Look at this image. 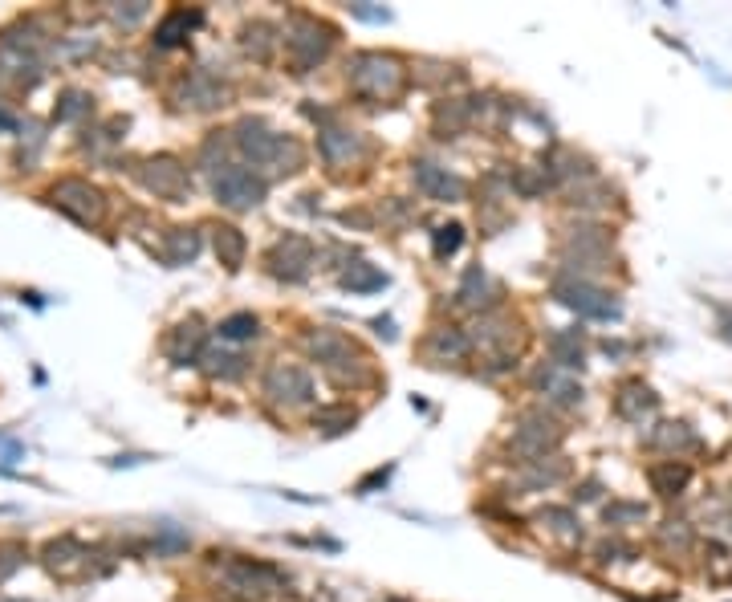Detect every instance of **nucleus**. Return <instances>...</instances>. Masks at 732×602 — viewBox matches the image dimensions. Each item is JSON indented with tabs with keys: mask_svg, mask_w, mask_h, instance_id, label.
<instances>
[{
	"mask_svg": "<svg viewBox=\"0 0 732 602\" xmlns=\"http://www.w3.org/2000/svg\"><path fill=\"white\" fill-rule=\"evenodd\" d=\"M232 143L253 167H269L277 175H293L305 163V147L293 135L273 131L269 118H261V114H244L240 123L232 127Z\"/></svg>",
	"mask_w": 732,
	"mask_h": 602,
	"instance_id": "nucleus-1",
	"label": "nucleus"
},
{
	"mask_svg": "<svg viewBox=\"0 0 732 602\" xmlns=\"http://www.w3.org/2000/svg\"><path fill=\"white\" fill-rule=\"evenodd\" d=\"M208 558L220 566L216 586H224V594L236 602H265L285 586V574L261 558H240V554H220V550H212Z\"/></svg>",
	"mask_w": 732,
	"mask_h": 602,
	"instance_id": "nucleus-2",
	"label": "nucleus"
},
{
	"mask_svg": "<svg viewBox=\"0 0 732 602\" xmlns=\"http://www.w3.org/2000/svg\"><path fill=\"white\" fill-rule=\"evenodd\" d=\"M346 86L366 102H391L407 86V66L395 53L362 49V53H350L346 62Z\"/></svg>",
	"mask_w": 732,
	"mask_h": 602,
	"instance_id": "nucleus-3",
	"label": "nucleus"
},
{
	"mask_svg": "<svg viewBox=\"0 0 732 602\" xmlns=\"http://www.w3.org/2000/svg\"><path fill=\"white\" fill-rule=\"evenodd\" d=\"M281 41H285V57H289L293 74H310V70H318L326 57H330V49H334V29L322 25V21L310 17V13H293L289 25L281 29Z\"/></svg>",
	"mask_w": 732,
	"mask_h": 602,
	"instance_id": "nucleus-4",
	"label": "nucleus"
},
{
	"mask_svg": "<svg viewBox=\"0 0 732 602\" xmlns=\"http://www.w3.org/2000/svg\"><path fill=\"white\" fill-rule=\"evenodd\" d=\"M562 440H566V428L558 424V419L545 407H529V411L517 415L513 436H509V452L521 456V464H529V460H545Z\"/></svg>",
	"mask_w": 732,
	"mask_h": 602,
	"instance_id": "nucleus-5",
	"label": "nucleus"
},
{
	"mask_svg": "<svg viewBox=\"0 0 732 602\" xmlns=\"http://www.w3.org/2000/svg\"><path fill=\"white\" fill-rule=\"evenodd\" d=\"M212 196L228 212H253L269 196V179L261 171H253V167L224 163L220 171H212Z\"/></svg>",
	"mask_w": 732,
	"mask_h": 602,
	"instance_id": "nucleus-6",
	"label": "nucleus"
},
{
	"mask_svg": "<svg viewBox=\"0 0 732 602\" xmlns=\"http://www.w3.org/2000/svg\"><path fill=\"white\" fill-rule=\"evenodd\" d=\"M314 265H318L314 245L305 236H297V232L277 236L273 245H269V253H265V273L277 277V281H285V285H301L305 277L314 273Z\"/></svg>",
	"mask_w": 732,
	"mask_h": 602,
	"instance_id": "nucleus-7",
	"label": "nucleus"
},
{
	"mask_svg": "<svg viewBox=\"0 0 732 602\" xmlns=\"http://www.w3.org/2000/svg\"><path fill=\"white\" fill-rule=\"evenodd\" d=\"M49 204L57 212H66L70 220H78V224H98L106 216V196L90 184V179H82V175L57 179V184L49 188Z\"/></svg>",
	"mask_w": 732,
	"mask_h": 602,
	"instance_id": "nucleus-8",
	"label": "nucleus"
},
{
	"mask_svg": "<svg viewBox=\"0 0 732 602\" xmlns=\"http://www.w3.org/2000/svg\"><path fill=\"white\" fill-rule=\"evenodd\" d=\"M554 297L562 301L566 310H574L578 318H598V322L619 318V301H615V293H606V289L594 285V281L558 277V281H554Z\"/></svg>",
	"mask_w": 732,
	"mask_h": 602,
	"instance_id": "nucleus-9",
	"label": "nucleus"
},
{
	"mask_svg": "<svg viewBox=\"0 0 732 602\" xmlns=\"http://www.w3.org/2000/svg\"><path fill=\"white\" fill-rule=\"evenodd\" d=\"M139 184H143L151 196L171 200V204H183V200L192 196V175H188V167H183L175 155H155V159H147V163L139 167Z\"/></svg>",
	"mask_w": 732,
	"mask_h": 602,
	"instance_id": "nucleus-10",
	"label": "nucleus"
},
{
	"mask_svg": "<svg viewBox=\"0 0 732 602\" xmlns=\"http://www.w3.org/2000/svg\"><path fill=\"white\" fill-rule=\"evenodd\" d=\"M261 391L277 407H305L314 403V375L297 363H273L261 379Z\"/></svg>",
	"mask_w": 732,
	"mask_h": 602,
	"instance_id": "nucleus-11",
	"label": "nucleus"
},
{
	"mask_svg": "<svg viewBox=\"0 0 732 602\" xmlns=\"http://www.w3.org/2000/svg\"><path fill=\"white\" fill-rule=\"evenodd\" d=\"M366 155H371V143H366V135L350 131V127H338V123L318 131V159L330 171H346V167L362 163Z\"/></svg>",
	"mask_w": 732,
	"mask_h": 602,
	"instance_id": "nucleus-12",
	"label": "nucleus"
},
{
	"mask_svg": "<svg viewBox=\"0 0 732 602\" xmlns=\"http://www.w3.org/2000/svg\"><path fill=\"white\" fill-rule=\"evenodd\" d=\"M411 179H415V188H419L427 200H436V204H460V200L468 196V184H464V179H460L456 171L432 163V159H415V163H411Z\"/></svg>",
	"mask_w": 732,
	"mask_h": 602,
	"instance_id": "nucleus-13",
	"label": "nucleus"
},
{
	"mask_svg": "<svg viewBox=\"0 0 732 602\" xmlns=\"http://www.w3.org/2000/svg\"><path fill=\"white\" fill-rule=\"evenodd\" d=\"M175 102L188 106V110H216V106H228V102H232V86L220 82V78L208 74V70H192L188 78H179Z\"/></svg>",
	"mask_w": 732,
	"mask_h": 602,
	"instance_id": "nucleus-14",
	"label": "nucleus"
},
{
	"mask_svg": "<svg viewBox=\"0 0 732 602\" xmlns=\"http://www.w3.org/2000/svg\"><path fill=\"white\" fill-rule=\"evenodd\" d=\"M529 387L537 395H545L554 407H582V383L570 371H562L558 363H537L529 375Z\"/></svg>",
	"mask_w": 732,
	"mask_h": 602,
	"instance_id": "nucleus-15",
	"label": "nucleus"
},
{
	"mask_svg": "<svg viewBox=\"0 0 732 602\" xmlns=\"http://www.w3.org/2000/svg\"><path fill=\"white\" fill-rule=\"evenodd\" d=\"M468 350H472V338L460 326H436V330H427V338L419 346V354L432 367H456V363H464V358H468Z\"/></svg>",
	"mask_w": 732,
	"mask_h": 602,
	"instance_id": "nucleus-16",
	"label": "nucleus"
},
{
	"mask_svg": "<svg viewBox=\"0 0 732 602\" xmlns=\"http://www.w3.org/2000/svg\"><path fill=\"white\" fill-rule=\"evenodd\" d=\"M501 301V285L488 277L480 265H468L460 285H456V306L476 310V314H493V306Z\"/></svg>",
	"mask_w": 732,
	"mask_h": 602,
	"instance_id": "nucleus-17",
	"label": "nucleus"
},
{
	"mask_svg": "<svg viewBox=\"0 0 732 602\" xmlns=\"http://www.w3.org/2000/svg\"><path fill=\"white\" fill-rule=\"evenodd\" d=\"M204 322L200 318H188V322H179L171 334H167V342H163V350H167V358L175 367H192V363H200L204 358Z\"/></svg>",
	"mask_w": 732,
	"mask_h": 602,
	"instance_id": "nucleus-18",
	"label": "nucleus"
},
{
	"mask_svg": "<svg viewBox=\"0 0 732 602\" xmlns=\"http://www.w3.org/2000/svg\"><path fill=\"white\" fill-rule=\"evenodd\" d=\"M301 350L310 354L314 363H322V371H326V367H334V363H338V358L354 354L358 346H354V342H350L342 330H334V326H314L310 334L301 338Z\"/></svg>",
	"mask_w": 732,
	"mask_h": 602,
	"instance_id": "nucleus-19",
	"label": "nucleus"
},
{
	"mask_svg": "<svg viewBox=\"0 0 732 602\" xmlns=\"http://www.w3.org/2000/svg\"><path fill=\"white\" fill-rule=\"evenodd\" d=\"M566 476H570V464H566L562 456H549V460H529V464H521L517 485H521L525 493H541V489L562 485Z\"/></svg>",
	"mask_w": 732,
	"mask_h": 602,
	"instance_id": "nucleus-20",
	"label": "nucleus"
},
{
	"mask_svg": "<svg viewBox=\"0 0 732 602\" xmlns=\"http://www.w3.org/2000/svg\"><path fill=\"white\" fill-rule=\"evenodd\" d=\"M655 407H659V395L643 379H627L619 387V395H615V411L623 419H631V424H643L647 415H655Z\"/></svg>",
	"mask_w": 732,
	"mask_h": 602,
	"instance_id": "nucleus-21",
	"label": "nucleus"
},
{
	"mask_svg": "<svg viewBox=\"0 0 732 602\" xmlns=\"http://www.w3.org/2000/svg\"><path fill=\"white\" fill-rule=\"evenodd\" d=\"M45 566H49V574H57V578H66V574H74L78 566H86V558H90V550L82 546L78 537H53L49 546H45Z\"/></svg>",
	"mask_w": 732,
	"mask_h": 602,
	"instance_id": "nucleus-22",
	"label": "nucleus"
},
{
	"mask_svg": "<svg viewBox=\"0 0 732 602\" xmlns=\"http://www.w3.org/2000/svg\"><path fill=\"white\" fill-rule=\"evenodd\" d=\"M326 379H330L334 387H342V391H358V387H366V383H375L371 358H366L362 350H354V354L338 358L334 367H326Z\"/></svg>",
	"mask_w": 732,
	"mask_h": 602,
	"instance_id": "nucleus-23",
	"label": "nucleus"
},
{
	"mask_svg": "<svg viewBox=\"0 0 732 602\" xmlns=\"http://www.w3.org/2000/svg\"><path fill=\"white\" fill-rule=\"evenodd\" d=\"M545 354H549V363H558L562 371H582V363H586V350H582V334L578 330H554L545 338Z\"/></svg>",
	"mask_w": 732,
	"mask_h": 602,
	"instance_id": "nucleus-24",
	"label": "nucleus"
},
{
	"mask_svg": "<svg viewBox=\"0 0 732 602\" xmlns=\"http://www.w3.org/2000/svg\"><path fill=\"white\" fill-rule=\"evenodd\" d=\"M647 480H651V489H655L663 501H671V497H680V493L688 489L692 468H688L684 460H659V464L647 468Z\"/></svg>",
	"mask_w": 732,
	"mask_h": 602,
	"instance_id": "nucleus-25",
	"label": "nucleus"
},
{
	"mask_svg": "<svg viewBox=\"0 0 732 602\" xmlns=\"http://www.w3.org/2000/svg\"><path fill=\"white\" fill-rule=\"evenodd\" d=\"M200 25H204V13H200V9H171V13L159 21V29H155V45H159V49H171V45H179V41H188V33L200 29Z\"/></svg>",
	"mask_w": 732,
	"mask_h": 602,
	"instance_id": "nucleus-26",
	"label": "nucleus"
},
{
	"mask_svg": "<svg viewBox=\"0 0 732 602\" xmlns=\"http://www.w3.org/2000/svg\"><path fill=\"white\" fill-rule=\"evenodd\" d=\"M204 375L216 383H236L249 375V358L236 350H224V346H212V350H204Z\"/></svg>",
	"mask_w": 732,
	"mask_h": 602,
	"instance_id": "nucleus-27",
	"label": "nucleus"
},
{
	"mask_svg": "<svg viewBox=\"0 0 732 602\" xmlns=\"http://www.w3.org/2000/svg\"><path fill=\"white\" fill-rule=\"evenodd\" d=\"M212 245H216V257L224 269H240L244 257H249V240H244V232L236 224H216L212 228Z\"/></svg>",
	"mask_w": 732,
	"mask_h": 602,
	"instance_id": "nucleus-28",
	"label": "nucleus"
},
{
	"mask_svg": "<svg viewBox=\"0 0 732 602\" xmlns=\"http://www.w3.org/2000/svg\"><path fill=\"white\" fill-rule=\"evenodd\" d=\"M240 45H244V53H249L253 62H269V57L277 53V45H281V29L269 25V21H253V25H244Z\"/></svg>",
	"mask_w": 732,
	"mask_h": 602,
	"instance_id": "nucleus-29",
	"label": "nucleus"
},
{
	"mask_svg": "<svg viewBox=\"0 0 732 602\" xmlns=\"http://www.w3.org/2000/svg\"><path fill=\"white\" fill-rule=\"evenodd\" d=\"M200 257V232L196 228H167L163 232V261L167 265H192Z\"/></svg>",
	"mask_w": 732,
	"mask_h": 602,
	"instance_id": "nucleus-30",
	"label": "nucleus"
},
{
	"mask_svg": "<svg viewBox=\"0 0 732 602\" xmlns=\"http://www.w3.org/2000/svg\"><path fill=\"white\" fill-rule=\"evenodd\" d=\"M314 432H322V436H346V432H354V424H358V411L350 407V403H326V407H318L314 411Z\"/></svg>",
	"mask_w": 732,
	"mask_h": 602,
	"instance_id": "nucleus-31",
	"label": "nucleus"
},
{
	"mask_svg": "<svg viewBox=\"0 0 732 602\" xmlns=\"http://www.w3.org/2000/svg\"><path fill=\"white\" fill-rule=\"evenodd\" d=\"M468 123H472L468 98H444V102H436V135L440 139H456Z\"/></svg>",
	"mask_w": 732,
	"mask_h": 602,
	"instance_id": "nucleus-32",
	"label": "nucleus"
},
{
	"mask_svg": "<svg viewBox=\"0 0 732 602\" xmlns=\"http://www.w3.org/2000/svg\"><path fill=\"white\" fill-rule=\"evenodd\" d=\"M643 444H647V448H663V452L676 456V452H684V448H696L700 440L692 436L688 424H655V428L643 436Z\"/></svg>",
	"mask_w": 732,
	"mask_h": 602,
	"instance_id": "nucleus-33",
	"label": "nucleus"
},
{
	"mask_svg": "<svg viewBox=\"0 0 732 602\" xmlns=\"http://www.w3.org/2000/svg\"><path fill=\"white\" fill-rule=\"evenodd\" d=\"M509 330H513V326H509L505 318H497V314H480L468 338H472V346H484L488 354H497V350H501V346L513 338Z\"/></svg>",
	"mask_w": 732,
	"mask_h": 602,
	"instance_id": "nucleus-34",
	"label": "nucleus"
},
{
	"mask_svg": "<svg viewBox=\"0 0 732 602\" xmlns=\"http://www.w3.org/2000/svg\"><path fill=\"white\" fill-rule=\"evenodd\" d=\"M342 289H350V293H375V289H387V273L383 269H375V265H366V261H346V269H342Z\"/></svg>",
	"mask_w": 732,
	"mask_h": 602,
	"instance_id": "nucleus-35",
	"label": "nucleus"
},
{
	"mask_svg": "<svg viewBox=\"0 0 732 602\" xmlns=\"http://www.w3.org/2000/svg\"><path fill=\"white\" fill-rule=\"evenodd\" d=\"M570 200V208H578V212H598V208H606L610 204V188L602 184V179L594 175V179H582V184H570V192H566Z\"/></svg>",
	"mask_w": 732,
	"mask_h": 602,
	"instance_id": "nucleus-36",
	"label": "nucleus"
},
{
	"mask_svg": "<svg viewBox=\"0 0 732 602\" xmlns=\"http://www.w3.org/2000/svg\"><path fill=\"white\" fill-rule=\"evenodd\" d=\"M537 521L549 525V533L562 537V541H578V537H582V521H578L574 509H566V505H545V509L537 513Z\"/></svg>",
	"mask_w": 732,
	"mask_h": 602,
	"instance_id": "nucleus-37",
	"label": "nucleus"
},
{
	"mask_svg": "<svg viewBox=\"0 0 732 602\" xmlns=\"http://www.w3.org/2000/svg\"><path fill=\"white\" fill-rule=\"evenodd\" d=\"M216 330H220L224 342H253L261 334V318L257 314H228Z\"/></svg>",
	"mask_w": 732,
	"mask_h": 602,
	"instance_id": "nucleus-38",
	"label": "nucleus"
},
{
	"mask_svg": "<svg viewBox=\"0 0 732 602\" xmlns=\"http://www.w3.org/2000/svg\"><path fill=\"white\" fill-rule=\"evenodd\" d=\"M464 249V224H440L436 228V236H432V253H436V261H448V257H456Z\"/></svg>",
	"mask_w": 732,
	"mask_h": 602,
	"instance_id": "nucleus-39",
	"label": "nucleus"
},
{
	"mask_svg": "<svg viewBox=\"0 0 732 602\" xmlns=\"http://www.w3.org/2000/svg\"><path fill=\"white\" fill-rule=\"evenodd\" d=\"M602 521L606 525H639V521H647V505L643 501H610L606 509H602Z\"/></svg>",
	"mask_w": 732,
	"mask_h": 602,
	"instance_id": "nucleus-40",
	"label": "nucleus"
},
{
	"mask_svg": "<svg viewBox=\"0 0 732 602\" xmlns=\"http://www.w3.org/2000/svg\"><path fill=\"white\" fill-rule=\"evenodd\" d=\"M57 102H61V106L53 110L57 123H74V118H82V114H90V110H94V98H90L86 90H66Z\"/></svg>",
	"mask_w": 732,
	"mask_h": 602,
	"instance_id": "nucleus-41",
	"label": "nucleus"
},
{
	"mask_svg": "<svg viewBox=\"0 0 732 602\" xmlns=\"http://www.w3.org/2000/svg\"><path fill=\"white\" fill-rule=\"evenodd\" d=\"M192 546V537L183 533V529H175V525H159V537H155V554L159 558H167V554H179V550H188Z\"/></svg>",
	"mask_w": 732,
	"mask_h": 602,
	"instance_id": "nucleus-42",
	"label": "nucleus"
},
{
	"mask_svg": "<svg viewBox=\"0 0 732 602\" xmlns=\"http://www.w3.org/2000/svg\"><path fill=\"white\" fill-rule=\"evenodd\" d=\"M659 546H667V550H688L692 546V525L688 521H663L659 525Z\"/></svg>",
	"mask_w": 732,
	"mask_h": 602,
	"instance_id": "nucleus-43",
	"label": "nucleus"
},
{
	"mask_svg": "<svg viewBox=\"0 0 732 602\" xmlns=\"http://www.w3.org/2000/svg\"><path fill=\"white\" fill-rule=\"evenodd\" d=\"M517 371V354L513 350H497L488 354V363H480V379H505Z\"/></svg>",
	"mask_w": 732,
	"mask_h": 602,
	"instance_id": "nucleus-44",
	"label": "nucleus"
},
{
	"mask_svg": "<svg viewBox=\"0 0 732 602\" xmlns=\"http://www.w3.org/2000/svg\"><path fill=\"white\" fill-rule=\"evenodd\" d=\"M196 163H200L204 171H220V167H224V139H220V131H212V135L200 143Z\"/></svg>",
	"mask_w": 732,
	"mask_h": 602,
	"instance_id": "nucleus-45",
	"label": "nucleus"
},
{
	"mask_svg": "<svg viewBox=\"0 0 732 602\" xmlns=\"http://www.w3.org/2000/svg\"><path fill=\"white\" fill-rule=\"evenodd\" d=\"M594 558H598V566H615V562H631L635 550L623 546V541H602V546L594 550Z\"/></svg>",
	"mask_w": 732,
	"mask_h": 602,
	"instance_id": "nucleus-46",
	"label": "nucleus"
},
{
	"mask_svg": "<svg viewBox=\"0 0 732 602\" xmlns=\"http://www.w3.org/2000/svg\"><path fill=\"white\" fill-rule=\"evenodd\" d=\"M21 562H25V550L17 546V541H9V546H0V582H5Z\"/></svg>",
	"mask_w": 732,
	"mask_h": 602,
	"instance_id": "nucleus-47",
	"label": "nucleus"
},
{
	"mask_svg": "<svg viewBox=\"0 0 732 602\" xmlns=\"http://www.w3.org/2000/svg\"><path fill=\"white\" fill-rule=\"evenodd\" d=\"M598 497H602V480L590 476V480H582V485H574V501H578V505H590V501H598Z\"/></svg>",
	"mask_w": 732,
	"mask_h": 602,
	"instance_id": "nucleus-48",
	"label": "nucleus"
},
{
	"mask_svg": "<svg viewBox=\"0 0 732 602\" xmlns=\"http://www.w3.org/2000/svg\"><path fill=\"white\" fill-rule=\"evenodd\" d=\"M110 17H114L118 25H127V29H131V25H139V21L147 17V5H131V9H110Z\"/></svg>",
	"mask_w": 732,
	"mask_h": 602,
	"instance_id": "nucleus-49",
	"label": "nucleus"
},
{
	"mask_svg": "<svg viewBox=\"0 0 732 602\" xmlns=\"http://www.w3.org/2000/svg\"><path fill=\"white\" fill-rule=\"evenodd\" d=\"M387 480H391V468H375V472H371V476H366V480H358V489H354V493H362V497H366V493H371V489L387 485Z\"/></svg>",
	"mask_w": 732,
	"mask_h": 602,
	"instance_id": "nucleus-50",
	"label": "nucleus"
},
{
	"mask_svg": "<svg viewBox=\"0 0 732 602\" xmlns=\"http://www.w3.org/2000/svg\"><path fill=\"white\" fill-rule=\"evenodd\" d=\"M350 13H354V17H362V21H391V13H387V9H366V5H350Z\"/></svg>",
	"mask_w": 732,
	"mask_h": 602,
	"instance_id": "nucleus-51",
	"label": "nucleus"
},
{
	"mask_svg": "<svg viewBox=\"0 0 732 602\" xmlns=\"http://www.w3.org/2000/svg\"><path fill=\"white\" fill-rule=\"evenodd\" d=\"M375 334L391 342V338H395V322H391V318H375Z\"/></svg>",
	"mask_w": 732,
	"mask_h": 602,
	"instance_id": "nucleus-52",
	"label": "nucleus"
},
{
	"mask_svg": "<svg viewBox=\"0 0 732 602\" xmlns=\"http://www.w3.org/2000/svg\"><path fill=\"white\" fill-rule=\"evenodd\" d=\"M0 131H17V118L9 110H0Z\"/></svg>",
	"mask_w": 732,
	"mask_h": 602,
	"instance_id": "nucleus-53",
	"label": "nucleus"
},
{
	"mask_svg": "<svg viewBox=\"0 0 732 602\" xmlns=\"http://www.w3.org/2000/svg\"><path fill=\"white\" fill-rule=\"evenodd\" d=\"M383 602H407V598H383Z\"/></svg>",
	"mask_w": 732,
	"mask_h": 602,
	"instance_id": "nucleus-54",
	"label": "nucleus"
}]
</instances>
